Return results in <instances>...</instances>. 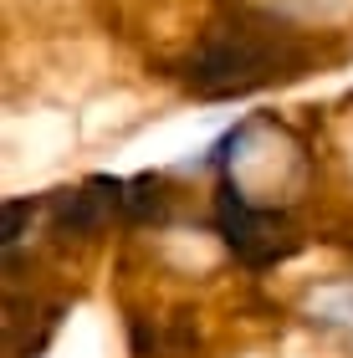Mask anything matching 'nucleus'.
<instances>
[{"label":"nucleus","mask_w":353,"mask_h":358,"mask_svg":"<svg viewBox=\"0 0 353 358\" xmlns=\"http://www.w3.org/2000/svg\"><path fill=\"white\" fill-rule=\"evenodd\" d=\"M297 62L302 57L292 36H277L271 26H256V21H236L210 31V41L189 62V83L205 97H231V92L266 87L277 77H292L287 67H297Z\"/></svg>","instance_id":"1"},{"label":"nucleus","mask_w":353,"mask_h":358,"mask_svg":"<svg viewBox=\"0 0 353 358\" xmlns=\"http://www.w3.org/2000/svg\"><path fill=\"white\" fill-rule=\"evenodd\" d=\"M220 225H226L231 251L246 256L251 266L277 262V256L292 246L287 231H282V220H277V210H271V205H256V200H246V194H236V189L220 194Z\"/></svg>","instance_id":"2"}]
</instances>
